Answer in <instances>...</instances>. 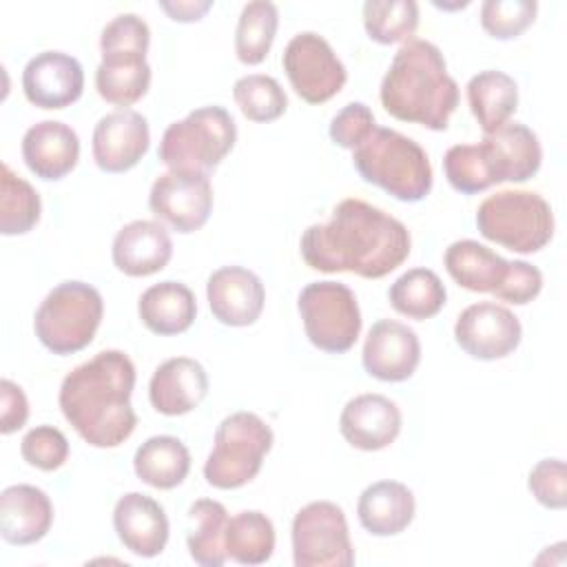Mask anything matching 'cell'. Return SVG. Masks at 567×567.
I'll use <instances>...</instances> for the list:
<instances>
[{
  "mask_svg": "<svg viewBox=\"0 0 567 567\" xmlns=\"http://www.w3.org/2000/svg\"><path fill=\"white\" fill-rule=\"evenodd\" d=\"M447 275L465 290L494 292L507 272V259L474 239H458L445 248Z\"/></svg>",
  "mask_w": 567,
  "mask_h": 567,
  "instance_id": "28",
  "label": "cell"
},
{
  "mask_svg": "<svg viewBox=\"0 0 567 567\" xmlns=\"http://www.w3.org/2000/svg\"><path fill=\"white\" fill-rule=\"evenodd\" d=\"M534 0H485L481 4V27L496 40L518 38L536 20Z\"/></svg>",
  "mask_w": 567,
  "mask_h": 567,
  "instance_id": "39",
  "label": "cell"
},
{
  "mask_svg": "<svg viewBox=\"0 0 567 567\" xmlns=\"http://www.w3.org/2000/svg\"><path fill=\"white\" fill-rule=\"evenodd\" d=\"M53 525V505L35 485H11L0 494V536L9 545H33Z\"/></svg>",
  "mask_w": 567,
  "mask_h": 567,
  "instance_id": "23",
  "label": "cell"
},
{
  "mask_svg": "<svg viewBox=\"0 0 567 567\" xmlns=\"http://www.w3.org/2000/svg\"><path fill=\"white\" fill-rule=\"evenodd\" d=\"M363 27L368 38L379 44H405L416 33L419 4L414 0H368Z\"/></svg>",
  "mask_w": 567,
  "mask_h": 567,
  "instance_id": "37",
  "label": "cell"
},
{
  "mask_svg": "<svg viewBox=\"0 0 567 567\" xmlns=\"http://www.w3.org/2000/svg\"><path fill=\"white\" fill-rule=\"evenodd\" d=\"M213 7L210 0H175V2H159V9L168 13L175 22H197L206 16V11Z\"/></svg>",
  "mask_w": 567,
  "mask_h": 567,
  "instance_id": "46",
  "label": "cell"
},
{
  "mask_svg": "<svg viewBox=\"0 0 567 567\" xmlns=\"http://www.w3.org/2000/svg\"><path fill=\"white\" fill-rule=\"evenodd\" d=\"M113 529L120 543L140 558L159 556L168 543V518L164 507L140 492H128L113 507Z\"/></svg>",
  "mask_w": 567,
  "mask_h": 567,
  "instance_id": "19",
  "label": "cell"
},
{
  "mask_svg": "<svg viewBox=\"0 0 567 567\" xmlns=\"http://www.w3.org/2000/svg\"><path fill=\"white\" fill-rule=\"evenodd\" d=\"M226 556L239 565H261L275 551L272 520L257 512L246 509L228 518L224 534Z\"/></svg>",
  "mask_w": 567,
  "mask_h": 567,
  "instance_id": "33",
  "label": "cell"
},
{
  "mask_svg": "<svg viewBox=\"0 0 567 567\" xmlns=\"http://www.w3.org/2000/svg\"><path fill=\"white\" fill-rule=\"evenodd\" d=\"M478 233L520 255L538 252L554 237V213L545 197L532 190H498L476 210Z\"/></svg>",
  "mask_w": 567,
  "mask_h": 567,
  "instance_id": "7",
  "label": "cell"
},
{
  "mask_svg": "<svg viewBox=\"0 0 567 567\" xmlns=\"http://www.w3.org/2000/svg\"><path fill=\"white\" fill-rule=\"evenodd\" d=\"M151 44V29L148 24L135 16V13H120L106 27L100 35V51H144L148 53Z\"/></svg>",
  "mask_w": 567,
  "mask_h": 567,
  "instance_id": "43",
  "label": "cell"
},
{
  "mask_svg": "<svg viewBox=\"0 0 567 567\" xmlns=\"http://www.w3.org/2000/svg\"><path fill=\"white\" fill-rule=\"evenodd\" d=\"M339 432L352 447L379 452L399 436L401 410L383 394H357L341 410Z\"/></svg>",
  "mask_w": 567,
  "mask_h": 567,
  "instance_id": "18",
  "label": "cell"
},
{
  "mask_svg": "<svg viewBox=\"0 0 567 567\" xmlns=\"http://www.w3.org/2000/svg\"><path fill=\"white\" fill-rule=\"evenodd\" d=\"M24 97L47 111H60L82 97V64L62 51H42L33 55L22 71Z\"/></svg>",
  "mask_w": 567,
  "mask_h": 567,
  "instance_id": "15",
  "label": "cell"
},
{
  "mask_svg": "<svg viewBox=\"0 0 567 567\" xmlns=\"http://www.w3.org/2000/svg\"><path fill=\"white\" fill-rule=\"evenodd\" d=\"M151 144L148 122L133 109H117L100 117L93 128V159L104 173H126L140 164Z\"/></svg>",
  "mask_w": 567,
  "mask_h": 567,
  "instance_id": "14",
  "label": "cell"
},
{
  "mask_svg": "<svg viewBox=\"0 0 567 567\" xmlns=\"http://www.w3.org/2000/svg\"><path fill=\"white\" fill-rule=\"evenodd\" d=\"M133 388L131 357L122 350H102L64 377L58 401L82 441L93 447H117L137 425L131 405Z\"/></svg>",
  "mask_w": 567,
  "mask_h": 567,
  "instance_id": "2",
  "label": "cell"
},
{
  "mask_svg": "<svg viewBox=\"0 0 567 567\" xmlns=\"http://www.w3.org/2000/svg\"><path fill=\"white\" fill-rule=\"evenodd\" d=\"M377 128L374 113L363 102H350L330 122V140L341 146L354 151L359 144H363L370 133Z\"/></svg>",
  "mask_w": 567,
  "mask_h": 567,
  "instance_id": "42",
  "label": "cell"
},
{
  "mask_svg": "<svg viewBox=\"0 0 567 567\" xmlns=\"http://www.w3.org/2000/svg\"><path fill=\"white\" fill-rule=\"evenodd\" d=\"M279 27L277 4L268 0H252L244 4L235 29V53L241 64H261L275 42Z\"/></svg>",
  "mask_w": 567,
  "mask_h": 567,
  "instance_id": "34",
  "label": "cell"
},
{
  "mask_svg": "<svg viewBox=\"0 0 567 567\" xmlns=\"http://www.w3.org/2000/svg\"><path fill=\"white\" fill-rule=\"evenodd\" d=\"M410 248L403 221L357 197L339 202L332 217L308 226L299 241L301 257L312 270L352 272L363 279L390 275L408 259Z\"/></svg>",
  "mask_w": 567,
  "mask_h": 567,
  "instance_id": "1",
  "label": "cell"
},
{
  "mask_svg": "<svg viewBox=\"0 0 567 567\" xmlns=\"http://www.w3.org/2000/svg\"><path fill=\"white\" fill-rule=\"evenodd\" d=\"M22 159L35 177L58 182L75 168L80 159V137L64 122L42 120L27 128L22 137Z\"/></svg>",
  "mask_w": 567,
  "mask_h": 567,
  "instance_id": "21",
  "label": "cell"
},
{
  "mask_svg": "<svg viewBox=\"0 0 567 567\" xmlns=\"http://www.w3.org/2000/svg\"><path fill=\"white\" fill-rule=\"evenodd\" d=\"M487 144L501 182H527L543 162V148L536 133L520 124L507 122L503 128L483 137Z\"/></svg>",
  "mask_w": 567,
  "mask_h": 567,
  "instance_id": "27",
  "label": "cell"
},
{
  "mask_svg": "<svg viewBox=\"0 0 567 567\" xmlns=\"http://www.w3.org/2000/svg\"><path fill=\"white\" fill-rule=\"evenodd\" d=\"M352 164L363 182L379 186L399 202H421L432 190V164L412 137L377 126L370 137L352 151Z\"/></svg>",
  "mask_w": 567,
  "mask_h": 567,
  "instance_id": "4",
  "label": "cell"
},
{
  "mask_svg": "<svg viewBox=\"0 0 567 567\" xmlns=\"http://www.w3.org/2000/svg\"><path fill=\"white\" fill-rule=\"evenodd\" d=\"M281 64L290 86L308 104L328 102L348 80V71L330 42L315 31L297 33L286 44Z\"/></svg>",
  "mask_w": 567,
  "mask_h": 567,
  "instance_id": "11",
  "label": "cell"
},
{
  "mask_svg": "<svg viewBox=\"0 0 567 567\" xmlns=\"http://www.w3.org/2000/svg\"><path fill=\"white\" fill-rule=\"evenodd\" d=\"M213 317L230 328L252 326L266 303L261 279L244 266H221L206 281Z\"/></svg>",
  "mask_w": 567,
  "mask_h": 567,
  "instance_id": "17",
  "label": "cell"
},
{
  "mask_svg": "<svg viewBox=\"0 0 567 567\" xmlns=\"http://www.w3.org/2000/svg\"><path fill=\"white\" fill-rule=\"evenodd\" d=\"M275 434L255 412L228 414L215 430L213 450L204 463V478L217 489H237L250 483L270 452Z\"/></svg>",
  "mask_w": 567,
  "mask_h": 567,
  "instance_id": "8",
  "label": "cell"
},
{
  "mask_svg": "<svg viewBox=\"0 0 567 567\" xmlns=\"http://www.w3.org/2000/svg\"><path fill=\"white\" fill-rule=\"evenodd\" d=\"M443 171L450 186L463 195H476L494 184H501L483 140L478 144L450 146L443 157Z\"/></svg>",
  "mask_w": 567,
  "mask_h": 567,
  "instance_id": "35",
  "label": "cell"
},
{
  "mask_svg": "<svg viewBox=\"0 0 567 567\" xmlns=\"http://www.w3.org/2000/svg\"><path fill=\"white\" fill-rule=\"evenodd\" d=\"M148 208L157 219L182 235L199 230L213 213V184L208 173H162L151 186Z\"/></svg>",
  "mask_w": 567,
  "mask_h": 567,
  "instance_id": "12",
  "label": "cell"
},
{
  "mask_svg": "<svg viewBox=\"0 0 567 567\" xmlns=\"http://www.w3.org/2000/svg\"><path fill=\"white\" fill-rule=\"evenodd\" d=\"M235 142L237 124L233 115L219 104L199 106L184 120L168 124L157 157L171 171L210 173L233 151Z\"/></svg>",
  "mask_w": 567,
  "mask_h": 567,
  "instance_id": "6",
  "label": "cell"
},
{
  "mask_svg": "<svg viewBox=\"0 0 567 567\" xmlns=\"http://www.w3.org/2000/svg\"><path fill=\"white\" fill-rule=\"evenodd\" d=\"M42 202L38 190L16 175L9 164H2L0 173V233L24 235L40 221Z\"/></svg>",
  "mask_w": 567,
  "mask_h": 567,
  "instance_id": "36",
  "label": "cell"
},
{
  "mask_svg": "<svg viewBox=\"0 0 567 567\" xmlns=\"http://www.w3.org/2000/svg\"><path fill=\"white\" fill-rule=\"evenodd\" d=\"M29 419V401L22 388L9 379L0 381V432L13 434Z\"/></svg>",
  "mask_w": 567,
  "mask_h": 567,
  "instance_id": "45",
  "label": "cell"
},
{
  "mask_svg": "<svg viewBox=\"0 0 567 567\" xmlns=\"http://www.w3.org/2000/svg\"><path fill=\"white\" fill-rule=\"evenodd\" d=\"M22 458L42 472H53L69 458V441L53 425H35L20 441Z\"/></svg>",
  "mask_w": 567,
  "mask_h": 567,
  "instance_id": "40",
  "label": "cell"
},
{
  "mask_svg": "<svg viewBox=\"0 0 567 567\" xmlns=\"http://www.w3.org/2000/svg\"><path fill=\"white\" fill-rule=\"evenodd\" d=\"M532 496L547 509H565L567 505V472L560 458L538 461L527 478Z\"/></svg>",
  "mask_w": 567,
  "mask_h": 567,
  "instance_id": "41",
  "label": "cell"
},
{
  "mask_svg": "<svg viewBox=\"0 0 567 567\" xmlns=\"http://www.w3.org/2000/svg\"><path fill=\"white\" fill-rule=\"evenodd\" d=\"M540 290H543V272L523 259H514L507 264V272L492 295L501 301L525 306L532 299H536Z\"/></svg>",
  "mask_w": 567,
  "mask_h": 567,
  "instance_id": "44",
  "label": "cell"
},
{
  "mask_svg": "<svg viewBox=\"0 0 567 567\" xmlns=\"http://www.w3.org/2000/svg\"><path fill=\"white\" fill-rule=\"evenodd\" d=\"M292 560L297 567H350L354 549L343 509L330 501H312L292 518Z\"/></svg>",
  "mask_w": 567,
  "mask_h": 567,
  "instance_id": "10",
  "label": "cell"
},
{
  "mask_svg": "<svg viewBox=\"0 0 567 567\" xmlns=\"http://www.w3.org/2000/svg\"><path fill=\"white\" fill-rule=\"evenodd\" d=\"M233 97L244 117L259 124L279 120L288 109V97L281 84L275 78L261 73L239 78L233 84Z\"/></svg>",
  "mask_w": 567,
  "mask_h": 567,
  "instance_id": "38",
  "label": "cell"
},
{
  "mask_svg": "<svg viewBox=\"0 0 567 567\" xmlns=\"http://www.w3.org/2000/svg\"><path fill=\"white\" fill-rule=\"evenodd\" d=\"M470 111L485 135L503 128L518 106L516 80L503 71L487 69L467 82Z\"/></svg>",
  "mask_w": 567,
  "mask_h": 567,
  "instance_id": "29",
  "label": "cell"
},
{
  "mask_svg": "<svg viewBox=\"0 0 567 567\" xmlns=\"http://www.w3.org/2000/svg\"><path fill=\"white\" fill-rule=\"evenodd\" d=\"M416 512L414 494L399 481L368 485L357 503L361 527L372 536H396L412 523Z\"/></svg>",
  "mask_w": 567,
  "mask_h": 567,
  "instance_id": "24",
  "label": "cell"
},
{
  "mask_svg": "<svg viewBox=\"0 0 567 567\" xmlns=\"http://www.w3.org/2000/svg\"><path fill=\"white\" fill-rule=\"evenodd\" d=\"M208 394V374L190 357H173L159 363L148 383V399L155 412L182 416L195 410Z\"/></svg>",
  "mask_w": 567,
  "mask_h": 567,
  "instance_id": "22",
  "label": "cell"
},
{
  "mask_svg": "<svg viewBox=\"0 0 567 567\" xmlns=\"http://www.w3.org/2000/svg\"><path fill=\"white\" fill-rule=\"evenodd\" d=\"M102 315L104 301L97 288L84 281H62L38 306L33 330L49 352L66 357L93 341Z\"/></svg>",
  "mask_w": 567,
  "mask_h": 567,
  "instance_id": "5",
  "label": "cell"
},
{
  "mask_svg": "<svg viewBox=\"0 0 567 567\" xmlns=\"http://www.w3.org/2000/svg\"><path fill=\"white\" fill-rule=\"evenodd\" d=\"M188 536L186 547L190 558L202 567H221L226 563L224 534L228 525V512L219 501L199 498L188 507Z\"/></svg>",
  "mask_w": 567,
  "mask_h": 567,
  "instance_id": "31",
  "label": "cell"
},
{
  "mask_svg": "<svg viewBox=\"0 0 567 567\" xmlns=\"http://www.w3.org/2000/svg\"><path fill=\"white\" fill-rule=\"evenodd\" d=\"M447 290L441 277L430 268H410L388 290L390 306L414 321H425L441 312Z\"/></svg>",
  "mask_w": 567,
  "mask_h": 567,
  "instance_id": "32",
  "label": "cell"
},
{
  "mask_svg": "<svg viewBox=\"0 0 567 567\" xmlns=\"http://www.w3.org/2000/svg\"><path fill=\"white\" fill-rule=\"evenodd\" d=\"M523 337L518 317L494 301L467 306L454 323V339L472 359L496 361L512 354Z\"/></svg>",
  "mask_w": 567,
  "mask_h": 567,
  "instance_id": "13",
  "label": "cell"
},
{
  "mask_svg": "<svg viewBox=\"0 0 567 567\" xmlns=\"http://www.w3.org/2000/svg\"><path fill=\"white\" fill-rule=\"evenodd\" d=\"M308 341L330 354L348 352L361 332L354 292L339 281H312L297 297Z\"/></svg>",
  "mask_w": 567,
  "mask_h": 567,
  "instance_id": "9",
  "label": "cell"
},
{
  "mask_svg": "<svg viewBox=\"0 0 567 567\" xmlns=\"http://www.w3.org/2000/svg\"><path fill=\"white\" fill-rule=\"evenodd\" d=\"M111 257L120 272L128 277H148L168 266L173 257V241L164 224L135 219L117 230Z\"/></svg>",
  "mask_w": 567,
  "mask_h": 567,
  "instance_id": "20",
  "label": "cell"
},
{
  "mask_svg": "<svg viewBox=\"0 0 567 567\" xmlns=\"http://www.w3.org/2000/svg\"><path fill=\"white\" fill-rule=\"evenodd\" d=\"M379 97L394 120L445 131L458 106V84L447 73L441 49L412 38L394 53Z\"/></svg>",
  "mask_w": 567,
  "mask_h": 567,
  "instance_id": "3",
  "label": "cell"
},
{
  "mask_svg": "<svg viewBox=\"0 0 567 567\" xmlns=\"http://www.w3.org/2000/svg\"><path fill=\"white\" fill-rule=\"evenodd\" d=\"M361 361L370 377L385 383H401L419 368L421 341L405 323L381 319L368 330Z\"/></svg>",
  "mask_w": 567,
  "mask_h": 567,
  "instance_id": "16",
  "label": "cell"
},
{
  "mask_svg": "<svg viewBox=\"0 0 567 567\" xmlns=\"http://www.w3.org/2000/svg\"><path fill=\"white\" fill-rule=\"evenodd\" d=\"M133 470L142 483L155 489H173L190 472V452L177 436L157 434L137 447Z\"/></svg>",
  "mask_w": 567,
  "mask_h": 567,
  "instance_id": "30",
  "label": "cell"
},
{
  "mask_svg": "<svg viewBox=\"0 0 567 567\" xmlns=\"http://www.w3.org/2000/svg\"><path fill=\"white\" fill-rule=\"evenodd\" d=\"M151 86V66L142 51H106L95 71V89L115 106H133Z\"/></svg>",
  "mask_w": 567,
  "mask_h": 567,
  "instance_id": "26",
  "label": "cell"
},
{
  "mask_svg": "<svg viewBox=\"0 0 567 567\" xmlns=\"http://www.w3.org/2000/svg\"><path fill=\"white\" fill-rule=\"evenodd\" d=\"M137 315L142 323L159 337H173L186 332L197 315V301L193 290L182 281H159L148 286L140 301Z\"/></svg>",
  "mask_w": 567,
  "mask_h": 567,
  "instance_id": "25",
  "label": "cell"
}]
</instances>
